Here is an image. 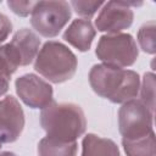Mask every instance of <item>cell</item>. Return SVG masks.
Returning <instances> with one entry per match:
<instances>
[{
	"label": "cell",
	"mask_w": 156,
	"mask_h": 156,
	"mask_svg": "<svg viewBox=\"0 0 156 156\" xmlns=\"http://www.w3.org/2000/svg\"><path fill=\"white\" fill-rule=\"evenodd\" d=\"M102 5H104L102 1H80V0H78V1L73 0L69 4V6H72L73 10L79 16L87 17V20L90 18Z\"/></svg>",
	"instance_id": "cell-18"
},
{
	"label": "cell",
	"mask_w": 156,
	"mask_h": 156,
	"mask_svg": "<svg viewBox=\"0 0 156 156\" xmlns=\"http://www.w3.org/2000/svg\"><path fill=\"white\" fill-rule=\"evenodd\" d=\"M77 141H62L45 136L38 144V156H76Z\"/></svg>",
	"instance_id": "cell-13"
},
{
	"label": "cell",
	"mask_w": 156,
	"mask_h": 156,
	"mask_svg": "<svg viewBox=\"0 0 156 156\" xmlns=\"http://www.w3.org/2000/svg\"><path fill=\"white\" fill-rule=\"evenodd\" d=\"M37 1H17V0H9L7 6L12 10L13 13L21 17H26L32 13L33 7Z\"/></svg>",
	"instance_id": "cell-19"
},
{
	"label": "cell",
	"mask_w": 156,
	"mask_h": 156,
	"mask_svg": "<svg viewBox=\"0 0 156 156\" xmlns=\"http://www.w3.org/2000/svg\"><path fill=\"white\" fill-rule=\"evenodd\" d=\"M1 144H2V143H0V149H1V147H2V146H1Z\"/></svg>",
	"instance_id": "cell-22"
},
{
	"label": "cell",
	"mask_w": 156,
	"mask_h": 156,
	"mask_svg": "<svg viewBox=\"0 0 156 156\" xmlns=\"http://www.w3.org/2000/svg\"><path fill=\"white\" fill-rule=\"evenodd\" d=\"M77 66L76 55L65 44L56 40L46 41L34 61V69L55 84L69 80L74 76Z\"/></svg>",
	"instance_id": "cell-3"
},
{
	"label": "cell",
	"mask_w": 156,
	"mask_h": 156,
	"mask_svg": "<svg viewBox=\"0 0 156 156\" xmlns=\"http://www.w3.org/2000/svg\"><path fill=\"white\" fill-rule=\"evenodd\" d=\"M122 145L127 156H155V133L136 138V139H122Z\"/></svg>",
	"instance_id": "cell-15"
},
{
	"label": "cell",
	"mask_w": 156,
	"mask_h": 156,
	"mask_svg": "<svg viewBox=\"0 0 156 156\" xmlns=\"http://www.w3.org/2000/svg\"><path fill=\"white\" fill-rule=\"evenodd\" d=\"M18 61L9 44L0 46V98L9 90L11 76L18 67Z\"/></svg>",
	"instance_id": "cell-14"
},
{
	"label": "cell",
	"mask_w": 156,
	"mask_h": 156,
	"mask_svg": "<svg viewBox=\"0 0 156 156\" xmlns=\"http://www.w3.org/2000/svg\"><path fill=\"white\" fill-rule=\"evenodd\" d=\"M71 16V6L66 1H37L30 13V24L40 35L54 38L68 23Z\"/></svg>",
	"instance_id": "cell-5"
},
{
	"label": "cell",
	"mask_w": 156,
	"mask_h": 156,
	"mask_svg": "<svg viewBox=\"0 0 156 156\" xmlns=\"http://www.w3.org/2000/svg\"><path fill=\"white\" fill-rule=\"evenodd\" d=\"M140 101L154 113L155 110V76L152 72H147L143 77L140 87Z\"/></svg>",
	"instance_id": "cell-17"
},
{
	"label": "cell",
	"mask_w": 156,
	"mask_h": 156,
	"mask_svg": "<svg viewBox=\"0 0 156 156\" xmlns=\"http://www.w3.org/2000/svg\"><path fill=\"white\" fill-rule=\"evenodd\" d=\"M12 32V23L9 17L4 13H0V44L4 43Z\"/></svg>",
	"instance_id": "cell-20"
},
{
	"label": "cell",
	"mask_w": 156,
	"mask_h": 156,
	"mask_svg": "<svg viewBox=\"0 0 156 156\" xmlns=\"http://www.w3.org/2000/svg\"><path fill=\"white\" fill-rule=\"evenodd\" d=\"M0 156H17V155L11 151H2V152H0Z\"/></svg>",
	"instance_id": "cell-21"
},
{
	"label": "cell",
	"mask_w": 156,
	"mask_h": 156,
	"mask_svg": "<svg viewBox=\"0 0 156 156\" xmlns=\"http://www.w3.org/2000/svg\"><path fill=\"white\" fill-rule=\"evenodd\" d=\"M96 35V29L87 18H77L72 21L63 33V39L77 50L85 52L90 49Z\"/></svg>",
	"instance_id": "cell-11"
},
{
	"label": "cell",
	"mask_w": 156,
	"mask_h": 156,
	"mask_svg": "<svg viewBox=\"0 0 156 156\" xmlns=\"http://www.w3.org/2000/svg\"><path fill=\"white\" fill-rule=\"evenodd\" d=\"M155 29H156L155 21H149L144 23L138 32V43L140 45V49L144 52L151 54V55H154L156 51Z\"/></svg>",
	"instance_id": "cell-16"
},
{
	"label": "cell",
	"mask_w": 156,
	"mask_h": 156,
	"mask_svg": "<svg viewBox=\"0 0 156 156\" xmlns=\"http://www.w3.org/2000/svg\"><path fill=\"white\" fill-rule=\"evenodd\" d=\"M95 55L105 65L123 68L135 63L139 50L134 38L128 33L105 34L99 39Z\"/></svg>",
	"instance_id": "cell-4"
},
{
	"label": "cell",
	"mask_w": 156,
	"mask_h": 156,
	"mask_svg": "<svg viewBox=\"0 0 156 156\" xmlns=\"http://www.w3.org/2000/svg\"><path fill=\"white\" fill-rule=\"evenodd\" d=\"M141 2H127V1H108L104 2L96 20L95 27L99 32H106L107 34H117L123 29L132 26L134 20V12L130 6H140Z\"/></svg>",
	"instance_id": "cell-7"
},
{
	"label": "cell",
	"mask_w": 156,
	"mask_h": 156,
	"mask_svg": "<svg viewBox=\"0 0 156 156\" xmlns=\"http://www.w3.org/2000/svg\"><path fill=\"white\" fill-rule=\"evenodd\" d=\"M24 128V112L18 100L7 95L0 100V143L16 141Z\"/></svg>",
	"instance_id": "cell-9"
},
{
	"label": "cell",
	"mask_w": 156,
	"mask_h": 156,
	"mask_svg": "<svg viewBox=\"0 0 156 156\" xmlns=\"http://www.w3.org/2000/svg\"><path fill=\"white\" fill-rule=\"evenodd\" d=\"M154 113L136 99L124 102L118 110V129L122 139H136L154 132Z\"/></svg>",
	"instance_id": "cell-6"
},
{
	"label": "cell",
	"mask_w": 156,
	"mask_h": 156,
	"mask_svg": "<svg viewBox=\"0 0 156 156\" xmlns=\"http://www.w3.org/2000/svg\"><path fill=\"white\" fill-rule=\"evenodd\" d=\"M40 126L46 136L62 141H76L87 129L85 115L80 106L72 102H55L44 107Z\"/></svg>",
	"instance_id": "cell-2"
},
{
	"label": "cell",
	"mask_w": 156,
	"mask_h": 156,
	"mask_svg": "<svg viewBox=\"0 0 156 156\" xmlns=\"http://www.w3.org/2000/svg\"><path fill=\"white\" fill-rule=\"evenodd\" d=\"M9 45L15 54L18 65L28 66L39 52L40 39L32 29L22 28L15 33Z\"/></svg>",
	"instance_id": "cell-10"
},
{
	"label": "cell",
	"mask_w": 156,
	"mask_h": 156,
	"mask_svg": "<svg viewBox=\"0 0 156 156\" xmlns=\"http://www.w3.org/2000/svg\"><path fill=\"white\" fill-rule=\"evenodd\" d=\"M82 156H121V154L113 140L88 133L82 140Z\"/></svg>",
	"instance_id": "cell-12"
},
{
	"label": "cell",
	"mask_w": 156,
	"mask_h": 156,
	"mask_svg": "<svg viewBox=\"0 0 156 156\" xmlns=\"http://www.w3.org/2000/svg\"><path fill=\"white\" fill-rule=\"evenodd\" d=\"M89 84L99 96L113 104H124L136 98L140 77L135 71L100 63L90 68Z\"/></svg>",
	"instance_id": "cell-1"
},
{
	"label": "cell",
	"mask_w": 156,
	"mask_h": 156,
	"mask_svg": "<svg viewBox=\"0 0 156 156\" xmlns=\"http://www.w3.org/2000/svg\"><path fill=\"white\" fill-rule=\"evenodd\" d=\"M18 98L30 108H44L54 101L52 87L37 74L27 73L15 82Z\"/></svg>",
	"instance_id": "cell-8"
}]
</instances>
